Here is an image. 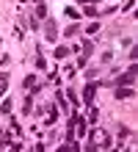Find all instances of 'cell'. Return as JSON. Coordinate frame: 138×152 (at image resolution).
I'll list each match as a JSON object with an SVG mask.
<instances>
[{
	"label": "cell",
	"instance_id": "3",
	"mask_svg": "<svg viewBox=\"0 0 138 152\" xmlns=\"http://www.w3.org/2000/svg\"><path fill=\"white\" fill-rule=\"evenodd\" d=\"M44 36H47L50 42H55V36H58V33H55V22H53V20L44 25Z\"/></svg>",
	"mask_w": 138,
	"mask_h": 152
},
{
	"label": "cell",
	"instance_id": "7",
	"mask_svg": "<svg viewBox=\"0 0 138 152\" xmlns=\"http://www.w3.org/2000/svg\"><path fill=\"white\" fill-rule=\"evenodd\" d=\"M86 14H88V17H97L99 11H97V8H94V6H86Z\"/></svg>",
	"mask_w": 138,
	"mask_h": 152
},
{
	"label": "cell",
	"instance_id": "2",
	"mask_svg": "<svg viewBox=\"0 0 138 152\" xmlns=\"http://www.w3.org/2000/svg\"><path fill=\"white\" fill-rule=\"evenodd\" d=\"M135 72H138V69L133 66V69H130V72H124L122 77H119V80H116V83H119V86H130V83H133V77H135Z\"/></svg>",
	"mask_w": 138,
	"mask_h": 152
},
{
	"label": "cell",
	"instance_id": "5",
	"mask_svg": "<svg viewBox=\"0 0 138 152\" xmlns=\"http://www.w3.org/2000/svg\"><path fill=\"white\" fill-rule=\"evenodd\" d=\"M83 97H86V102H91V97H94V86H86V91H83Z\"/></svg>",
	"mask_w": 138,
	"mask_h": 152
},
{
	"label": "cell",
	"instance_id": "1",
	"mask_svg": "<svg viewBox=\"0 0 138 152\" xmlns=\"http://www.w3.org/2000/svg\"><path fill=\"white\" fill-rule=\"evenodd\" d=\"M108 141H110V138H108L105 130H97L94 136H91V144H94V147H108Z\"/></svg>",
	"mask_w": 138,
	"mask_h": 152
},
{
	"label": "cell",
	"instance_id": "6",
	"mask_svg": "<svg viewBox=\"0 0 138 152\" xmlns=\"http://www.w3.org/2000/svg\"><path fill=\"white\" fill-rule=\"evenodd\" d=\"M66 56H69L66 47H58V50H55V58H66Z\"/></svg>",
	"mask_w": 138,
	"mask_h": 152
},
{
	"label": "cell",
	"instance_id": "4",
	"mask_svg": "<svg viewBox=\"0 0 138 152\" xmlns=\"http://www.w3.org/2000/svg\"><path fill=\"white\" fill-rule=\"evenodd\" d=\"M133 91H130V88H119V91H116V97H119V100H127V97H130Z\"/></svg>",
	"mask_w": 138,
	"mask_h": 152
},
{
	"label": "cell",
	"instance_id": "8",
	"mask_svg": "<svg viewBox=\"0 0 138 152\" xmlns=\"http://www.w3.org/2000/svg\"><path fill=\"white\" fill-rule=\"evenodd\" d=\"M25 88H36V77H28L25 80Z\"/></svg>",
	"mask_w": 138,
	"mask_h": 152
}]
</instances>
